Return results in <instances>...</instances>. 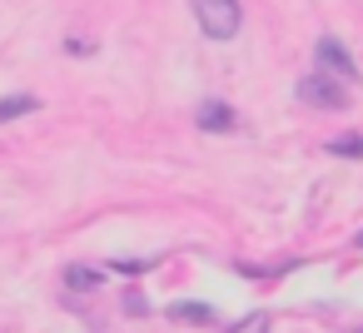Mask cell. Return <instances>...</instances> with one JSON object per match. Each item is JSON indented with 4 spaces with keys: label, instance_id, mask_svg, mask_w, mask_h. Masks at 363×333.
I'll list each match as a JSON object with an SVG mask.
<instances>
[{
    "label": "cell",
    "instance_id": "cell-1",
    "mask_svg": "<svg viewBox=\"0 0 363 333\" xmlns=\"http://www.w3.org/2000/svg\"><path fill=\"white\" fill-rule=\"evenodd\" d=\"M194 21L209 40H234L244 11H239V0H194Z\"/></svg>",
    "mask_w": 363,
    "mask_h": 333
},
{
    "label": "cell",
    "instance_id": "cell-2",
    "mask_svg": "<svg viewBox=\"0 0 363 333\" xmlns=\"http://www.w3.org/2000/svg\"><path fill=\"white\" fill-rule=\"evenodd\" d=\"M294 95H298L303 105H313V110H343V105H348V90H343L333 75H323V70L303 75V80L294 85Z\"/></svg>",
    "mask_w": 363,
    "mask_h": 333
},
{
    "label": "cell",
    "instance_id": "cell-3",
    "mask_svg": "<svg viewBox=\"0 0 363 333\" xmlns=\"http://www.w3.org/2000/svg\"><path fill=\"white\" fill-rule=\"evenodd\" d=\"M313 60H318V70H323V75H333V80H358L353 55H348V50H343V40H333V35H323V40L313 45Z\"/></svg>",
    "mask_w": 363,
    "mask_h": 333
},
{
    "label": "cell",
    "instance_id": "cell-4",
    "mask_svg": "<svg viewBox=\"0 0 363 333\" xmlns=\"http://www.w3.org/2000/svg\"><path fill=\"white\" fill-rule=\"evenodd\" d=\"M194 125H199L204 135H229V130L239 125V115H234L224 100H204V105L194 110Z\"/></svg>",
    "mask_w": 363,
    "mask_h": 333
},
{
    "label": "cell",
    "instance_id": "cell-5",
    "mask_svg": "<svg viewBox=\"0 0 363 333\" xmlns=\"http://www.w3.org/2000/svg\"><path fill=\"white\" fill-rule=\"evenodd\" d=\"M169 318H174V323H214V308L184 298V303H169Z\"/></svg>",
    "mask_w": 363,
    "mask_h": 333
},
{
    "label": "cell",
    "instance_id": "cell-6",
    "mask_svg": "<svg viewBox=\"0 0 363 333\" xmlns=\"http://www.w3.org/2000/svg\"><path fill=\"white\" fill-rule=\"evenodd\" d=\"M100 278H105V273H100V269H85V264H70V269H65V288H75V293H90Z\"/></svg>",
    "mask_w": 363,
    "mask_h": 333
},
{
    "label": "cell",
    "instance_id": "cell-7",
    "mask_svg": "<svg viewBox=\"0 0 363 333\" xmlns=\"http://www.w3.org/2000/svg\"><path fill=\"white\" fill-rule=\"evenodd\" d=\"M40 100L35 95H6V100H0V125H11V120H21V115H30Z\"/></svg>",
    "mask_w": 363,
    "mask_h": 333
},
{
    "label": "cell",
    "instance_id": "cell-8",
    "mask_svg": "<svg viewBox=\"0 0 363 333\" xmlns=\"http://www.w3.org/2000/svg\"><path fill=\"white\" fill-rule=\"evenodd\" d=\"M328 154H338V159H363V135H338V140H328Z\"/></svg>",
    "mask_w": 363,
    "mask_h": 333
},
{
    "label": "cell",
    "instance_id": "cell-9",
    "mask_svg": "<svg viewBox=\"0 0 363 333\" xmlns=\"http://www.w3.org/2000/svg\"><path fill=\"white\" fill-rule=\"evenodd\" d=\"M269 328H274V318H269L264 308H259V313H244L239 323H229V333H269Z\"/></svg>",
    "mask_w": 363,
    "mask_h": 333
},
{
    "label": "cell",
    "instance_id": "cell-10",
    "mask_svg": "<svg viewBox=\"0 0 363 333\" xmlns=\"http://www.w3.org/2000/svg\"><path fill=\"white\" fill-rule=\"evenodd\" d=\"M150 269H155V259H110V273H125V278H140Z\"/></svg>",
    "mask_w": 363,
    "mask_h": 333
},
{
    "label": "cell",
    "instance_id": "cell-11",
    "mask_svg": "<svg viewBox=\"0 0 363 333\" xmlns=\"http://www.w3.org/2000/svg\"><path fill=\"white\" fill-rule=\"evenodd\" d=\"M65 50H70V55H90L95 45H90V40H65Z\"/></svg>",
    "mask_w": 363,
    "mask_h": 333
},
{
    "label": "cell",
    "instance_id": "cell-12",
    "mask_svg": "<svg viewBox=\"0 0 363 333\" xmlns=\"http://www.w3.org/2000/svg\"><path fill=\"white\" fill-rule=\"evenodd\" d=\"M353 244H358V249H363V229H358V239H353Z\"/></svg>",
    "mask_w": 363,
    "mask_h": 333
},
{
    "label": "cell",
    "instance_id": "cell-13",
    "mask_svg": "<svg viewBox=\"0 0 363 333\" xmlns=\"http://www.w3.org/2000/svg\"><path fill=\"white\" fill-rule=\"evenodd\" d=\"M348 333H363V328H348Z\"/></svg>",
    "mask_w": 363,
    "mask_h": 333
}]
</instances>
